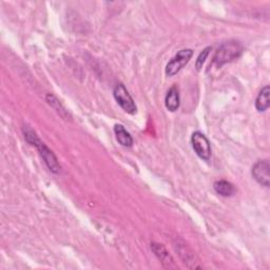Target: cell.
<instances>
[{"label":"cell","instance_id":"cell-1","mask_svg":"<svg viewBox=\"0 0 270 270\" xmlns=\"http://www.w3.org/2000/svg\"><path fill=\"white\" fill-rule=\"evenodd\" d=\"M23 133L27 141L31 143L32 146L36 147L40 156L42 157V159H44L45 164L50 169V171H52L53 173H58L59 171H61V165H59L58 163L56 155L53 153L52 150L49 149L48 146H46L45 142H42L38 138L36 133L34 132L31 128H25L23 130Z\"/></svg>","mask_w":270,"mask_h":270},{"label":"cell","instance_id":"cell-2","mask_svg":"<svg viewBox=\"0 0 270 270\" xmlns=\"http://www.w3.org/2000/svg\"><path fill=\"white\" fill-rule=\"evenodd\" d=\"M244 52V46L238 40L226 41L219 47L213 56L212 64L217 68H221L224 65L231 63L235 59L241 57Z\"/></svg>","mask_w":270,"mask_h":270},{"label":"cell","instance_id":"cell-3","mask_svg":"<svg viewBox=\"0 0 270 270\" xmlns=\"http://www.w3.org/2000/svg\"><path fill=\"white\" fill-rule=\"evenodd\" d=\"M192 56L193 51L191 49H184L179 51V52L174 55V57L171 58V61L167 64L165 70L166 75L169 76V77H172V76L176 75L190 62Z\"/></svg>","mask_w":270,"mask_h":270},{"label":"cell","instance_id":"cell-4","mask_svg":"<svg viewBox=\"0 0 270 270\" xmlns=\"http://www.w3.org/2000/svg\"><path fill=\"white\" fill-rule=\"evenodd\" d=\"M113 96L117 104L125 112L129 114H135L137 112V107L135 105L132 96L123 83H117L113 90Z\"/></svg>","mask_w":270,"mask_h":270},{"label":"cell","instance_id":"cell-5","mask_svg":"<svg viewBox=\"0 0 270 270\" xmlns=\"http://www.w3.org/2000/svg\"><path fill=\"white\" fill-rule=\"evenodd\" d=\"M192 148L197 155L202 160H209L211 157V145L209 139L206 137L204 133L196 131L191 136Z\"/></svg>","mask_w":270,"mask_h":270},{"label":"cell","instance_id":"cell-6","mask_svg":"<svg viewBox=\"0 0 270 270\" xmlns=\"http://www.w3.org/2000/svg\"><path fill=\"white\" fill-rule=\"evenodd\" d=\"M251 174L260 185L268 188L270 185V164L268 159H261L252 166Z\"/></svg>","mask_w":270,"mask_h":270},{"label":"cell","instance_id":"cell-7","mask_svg":"<svg viewBox=\"0 0 270 270\" xmlns=\"http://www.w3.org/2000/svg\"><path fill=\"white\" fill-rule=\"evenodd\" d=\"M165 106L170 112H175L180 108V92L176 86L168 90L165 97Z\"/></svg>","mask_w":270,"mask_h":270},{"label":"cell","instance_id":"cell-8","mask_svg":"<svg viewBox=\"0 0 270 270\" xmlns=\"http://www.w3.org/2000/svg\"><path fill=\"white\" fill-rule=\"evenodd\" d=\"M114 133L117 141L121 143L123 147L130 148L133 145V138L130 133L125 129L123 125H115L114 126Z\"/></svg>","mask_w":270,"mask_h":270},{"label":"cell","instance_id":"cell-9","mask_svg":"<svg viewBox=\"0 0 270 270\" xmlns=\"http://www.w3.org/2000/svg\"><path fill=\"white\" fill-rule=\"evenodd\" d=\"M213 188L217 194H219V196H222V197H225V198L232 197L233 194L235 193L234 186L230 182L225 181V180H219V181L214 182Z\"/></svg>","mask_w":270,"mask_h":270},{"label":"cell","instance_id":"cell-10","mask_svg":"<svg viewBox=\"0 0 270 270\" xmlns=\"http://www.w3.org/2000/svg\"><path fill=\"white\" fill-rule=\"evenodd\" d=\"M270 88L269 86H265L259 93V95L256 99V108L259 112H265L270 106Z\"/></svg>","mask_w":270,"mask_h":270},{"label":"cell","instance_id":"cell-11","mask_svg":"<svg viewBox=\"0 0 270 270\" xmlns=\"http://www.w3.org/2000/svg\"><path fill=\"white\" fill-rule=\"evenodd\" d=\"M151 249L153 250V252L155 253V256L163 262V263H167V264H170L173 262L171 256L169 255L168 251L166 250V248L163 246V245L160 244H156V243H153L151 244Z\"/></svg>","mask_w":270,"mask_h":270},{"label":"cell","instance_id":"cell-12","mask_svg":"<svg viewBox=\"0 0 270 270\" xmlns=\"http://www.w3.org/2000/svg\"><path fill=\"white\" fill-rule=\"evenodd\" d=\"M47 101H48V104L50 106H52V108H54L56 110L59 115L63 116L64 118H67V116H68L67 111L65 110V108L63 107V105L59 103V100L54 95L48 94L47 95Z\"/></svg>","mask_w":270,"mask_h":270},{"label":"cell","instance_id":"cell-13","mask_svg":"<svg viewBox=\"0 0 270 270\" xmlns=\"http://www.w3.org/2000/svg\"><path fill=\"white\" fill-rule=\"evenodd\" d=\"M210 51H211V47H207L202 50V52L200 53V55L198 56V59L196 62V68H197L198 71H201V69L202 68V65L205 64L206 58L208 57V55L210 53Z\"/></svg>","mask_w":270,"mask_h":270}]
</instances>
